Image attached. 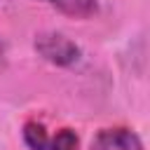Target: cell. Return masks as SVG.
Masks as SVG:
<instances>
[{"mask_svg":"<svg viewBox=\"0 0 150 150\" xmlns=\"http://www.w3.org/2000/svg\"><path fill=\"white\" fill-rule=\"evenodd\" d=\"M23 141L30 150H47V145H49V136H47L45 127L35 120H28L23 124Z\"/></svg>","mask_w":150,"mask_h":150,"instance_id":"4","label":"cell"},{"mask_svg":"<svg viewBox=\"0 0 150 150\" xmlns=\"http://www.w3.org/2000/svg\"><path fill=\"white\" fill-rule=\"evenodd\" d=\"M91 150H143V143L131 129L110 127V129H101L94 136Z\"/></svg>","mask_w":150,"mask_h":150,"instance_id":"2","label":"cell"},{"mask_svg":"<svg viewBox=\"0 0 150 150\" xmlns=\"http://www.w3.org/2000/svg\"><path fill=\"white\" fill-rule=\"evenodd\" d=\"M40 2H47V5L56 7L61 14H68L73 19H89L98 9L96 0H40Z\"/></svg>","mask_w":150,"mask_h":150,"instance_id":"3","label":"cell"},{"mask_svg":"<svg viewBox=\"0 0 150 150\" xmlns=\"http://www.w3.org/2000/svg\"><path fill=\"white\" fill-rule=\"evenodd\" d=\"M5 68V45L0 42V70Z\"/></svg>","mask_w":150,"mask_h":150,"instance_id":"6","label":"cell"},{"mask_svg":"<svg viewBox=\"0 0 150 150\" xmlns=\"http://www.w3.org/2000/svg\"><path fill=\"white\" fill-rule=\"evenodd\" d=\"M49 148L52 150H80V138L73 129H61L49 141Z\"/></svg>","mask_w":150,"mask_h":150,"instance_id":"5","label":"cell"},{"mask_svg":"<svg viewBox=\"0 0 150 150\" xmlns=\"http://www.w3.org/2000/svg\"><path fill=\"white\" fill-rule=\"evenodd\" d=\"M35 49L54 66H73L80 59V47L61 33H40L35 38Z\"/></svg>","mask_w":150,"mask_h":150,"instance_id":"1","label":"cell"}]
</instances>
